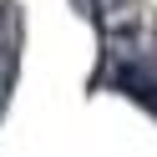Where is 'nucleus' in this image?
<instances>
[{
  "label": "nucleus",
  "instance_id": "f257e3e1",
  "mask_svg": "<svg viewBox=\"0 0 157 157\" xmlns=\"http://www.w3.org/2000/svg\"><path fill=\"white\" fill-rule=\"evenodd\" d=\"M96 31H101V81L157 112V15L147 0H91Z\"/></svg>",
  "mask_w": 157,
  "mask_h": 157
},
{
  "label": "nucleus",
  "instance_id": "f03ea898",
  "mask_svg": "<svg viewBox=\"0 0 157 157\" xmlns=\"http://www.w3.org/2000/svg\"><path fill=\"white\" fill-rule=\"evenodd\" d=\"M15 71H21V10L15 5H0V117L10 106Z\"/></svg>",
  "mask_w": 157,
  "mask_h": 157
}]
</instances>
